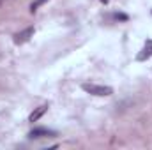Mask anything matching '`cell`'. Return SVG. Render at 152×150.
<instances>
[{
	"label": "cell",
	"instance_id": "obj_8",
	"mask_svg": "<svg viewBox=\"0 0 152 150\" xmlns=\"http://www.w3.org/2000/svg\"><path fill=\"white\" fill-rule=\"evenodd\" d=\"M101 2H104V4H108V2H110V0H101Z\"/></svg>",
	"mask_w": 152,
	"mask_h": 150
},
{
	"label": "cell",
	"instance_id": "obj_3",
	"mask_svg": "<svg viewBox=\"0 0 152 150\" xmlns=\"http://www.w3.org/2000/svg\"><path fill=\"white\" fill-rule=\"evenodd\" d=\"M28 136L32 140H37V138H53V136H57V133L55 131H50V129H44V127H39V129L30 131Z\"/></svg>",
	"mask_w": 152,
	"mask_h": 150
},
{
	"label": "cell",
	"instance_id": "obj_1",
	"mask_svg": "<svg viewBox=\"0 0 152 150\" xmlns=\"http://www.w3.org/2000/svg\"><path fill=\"white\" fill-rule=\"evenodd\" d=\"M81 88H83L87 94H92V95H97V97H106V95H112V94H113V88H112V87H106V85L83 83Z\"/></svg>",
	"mask_w": 152,
	"mask_h": 150
},
{
	"label": "cell",
	"instance_id": "obj_7",
	"mask_svg": "<svg viewBox=\"0 0 152 150\" xmlns=\"http://www.w3.org/2000/svg\"><path fill=\"white\" fill-rule=\"evenodd\" d=\"M113 18H115V20H124V21L127 20V16H126V14H115Z\"/></svg>",
	"mask_w": 152,
	"mask_h": 150
},
{
	"label": "cell",
	"instance_id": "obj_4",
	"mask_svg": "<svg viewBox=\"0 0 152 150\" xmlns=\"http://www.w3.org/2000/svg\"><path fill=\"white\" fill-rule=\"evenodd\" d=\"M151 57H152V39H147L143 50L136 55V60H138V62H145V60H149Z\"/></svg>",
	"mask_w": 152,
	"mask_h": 150
},
{
	"label": "cell",
	"instance_id": "obj_2",
	"mask_svg": "<svg viewBox=\"0 0 152 150\" xmlns=\"http://www.w3.org/2000/svg\"><path fill=\"white\" fill-rule=\"evenodd\" d=\"M34 27H28V28H25V30H21V32H18L16 36H14V44H25V42H28L30 37H34Z\"/></svg>",
	"mask_w": 152,
	"mask_h": 150
},
{
	"label": "cell",
	"instance_id": "obj_6",
	"mask_svg": "<svg viewBox=\"0 0 152 150\" xmlns=\"http://www.w3.org/2000/svg\"><path fill=\"white\" fill-rule=\"evenodd\" d=\"M44 2H48V0H34V2L30 4V12H36V11H37Z\"/></svg>",
	"mask_w": 152,
	"mask_h": 150
},
{
	"label": "cell",
	"instance_id": "obj_5",
	"mask_svg": "<svg viewBox=\"0 0 152 150\" xmlns=\"http://www.w3.org/2000/svg\"><path fill=\"white\" fill-rule=\"evenodd\" d=\"M48 111V104H44V106H39V108H36L34 111L30 113V117H28V122H37L39 118L44 115V113Z\"/></svg>",
	"mask_w": 152,
	"mask_h": 150
}]
</instances>
